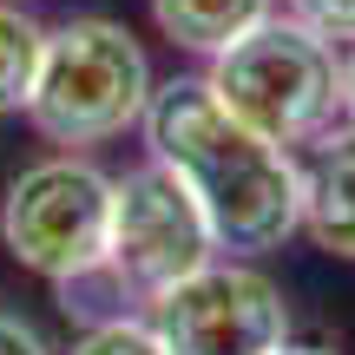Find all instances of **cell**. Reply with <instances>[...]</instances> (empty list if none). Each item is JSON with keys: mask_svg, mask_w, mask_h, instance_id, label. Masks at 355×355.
Masks as SVG:
<instances>
[{"mask_svg": "<svg viewBox=\"0 0 355 355\" xmlns=\"http://www.w3.org/2000/svg\"><path fill=\"white\" fill-rule=\"evenodd\" d=\"M277 355H336V349H309V343H283Z\"/></svg>", "mask_w": 355, "mask_h": 355, "instance_id": "cell-14", "label": "cell"}, {"mask_svg": "<svg viewBox=\"0 0 355 355\" xmlns=\"http://www.w3.org/2000/svg\"><path fill=\"white\" fill-rule=\"evenodd\" d=\"M343 119H349V125H355V53H349V60H343Z\"/></svg>", "mask_w": 355, "mask_h": 355, "instance_id": "cell-13", "label": "cell"}, {"mask_svg": "<svg viewBox=\"0 0 355 355\" xmlns=\"http://www.w3.org/2000/svg\"><path fill=\"white\" fill-rule=\"evenodd\" d=\"M40 46H46V26L20 0H0V119L26 112L33 73H40Z\"/></svg>", "mask_w": 355, "mask_h": 355, "instance_id": "cell-9", "label": "cell"}, {"mask_svg": "<svg viewBox=\"0 0 355 355\" xmlns=\"http://www.w3.org/2000/svg\"><path fill=\"white\" fill-rule=\"evenodd\" d=\"M211 257H217L211 217L198 211L184 178L165 171L158 158H145L139 171L112 178V237H105V263L86 283H105L125 303H158L171 283H184Z\"/></svg>", "mask_w": 355, "mask_h": 355, "instance_id": "cell-5", "label": "cell"}, {"mask_svg": "<svg viewBox=\"0 0 355 355\" xmlns=\"http://www.w3.org/2000/svg\"><path fill=\"white\" fill-rule=\"evenodd\" d=\"M145 7H152V26L178 53L217 60L230 40H243L257 20H270L277 0H145Z\"/></svg>", "mask_w": 355, "mask_h": 355, "instance_id": "cell-8", "label": "cell"}, {"mask_svg": "<svg viewBox=\"0 0 355 355\" xmlns=\"http://www.w3.org/2000/svg\"><path fill=\"white\" fill-rule=\"evenodd\" d=\"M152 329L171 355H277L290 343V303L257 263L211 257L152 303Z\"/></svg>", "mask_w": 355, "mask_h": 355, "instance_id": "cell-6", "label": "cell"}, {"mask_svg": "<svg viewBox=\"0 0 355 355\" xmlns=\"http://www.w3.org/2000/svg\"><path fill=\"white\" fill-rule=\"evenodd\" d=\"M283 13L316 26L322 40H349L355 46V0H283Z\"/></svg>", "mask_w": 355, "mask_h": 355, "instance_id": "cell-11", "label": "cell"}, {"mask_svg": "<svg viewBox=\"0 0 355 355\" xmlns=\"http://www.w3.org/2000/svg\"><path fill=\"white\" fill-rule=\"evenodd\" d=\"M112 237V171L86 152H53L26 165L0 198V243L20 270L46 277L53 290L86 283L105 263Z\"/></svg>", "mask_w": 355, "mask_h": 355, "instance_id": "cell-4", "label": "cell"}, {"mask_svg": "<svg viewBox=\"0 0 355 355\" xmlns=\"http://www.w3.org/2000/svg\"><path fill=\"white\" fill-rule=\"evenodd\" d=\"M303 230L355 263V125L316 139V158L303 165Z\"/></svg>", "mask_w": 355, "mask_h": 355, "instance_id": "cell-7", "label": "cell"}, {"mask_svg": "<svg viewBox=\"0 0 355 355\" xmlns=\"http://www.w3.org/2000/svg\"><path fill=\"white\" fill-rule=\"evenodd\" d=\"M211 92L270 145H316L343 119V60L316 26L270 13L211 60Z\"/></svg>", "mask_w": 355, "mask_h": 355, "instance_id": "cell-3", "label": "cell"}, {"mask_svg": "<svg viewBox=\"0 0 355 355\" xmlns=\"http://www.w3.org/2000/svg\"><path fill=\"white\" fill-rule=\"evenodd\" d=\"M0 355H53V349L40 343V329L26 316H7V309H0Z\"/></svg>", "mask_w": 355, "mask_h": 355, "instance_id": "cell-12", "label": "cell"}, {"mask_svg": "<svg viewBox=\"0 0 355 355\" xmlns=\"http://www.w3.org/2000/svg\"><path fill=\"white\" fill-rule=\"evenodd\" d=\"M66 355H171L165 349V336L152 329V316H99V322H86V336H79Z\"/></svg>", "mask_w": 355, "mask_h": 355, "instance_id": "cell-10", "label": "cell"}, {"mask_svg": "<svg viewBox=\"0 0 355 355\" xmlns=\"http://www.w3.org/2000/svg\"><path fill=\"white\" fill-rule=\"evenodd\" d=\"M152 92L158 79L139 33L105 13H79V20L46 26L26 119L60 152H92V145H112L119 132L145 125Z\"/></svg>", "mask_w": 355, "mask_h": 355, "instance_id": "cell-2", "label": "cell"}, {"mask_svg": "<svg viewBox=\"0 0 355 355\" xmlns=\"http://www.w3.org/2000/svg\"><path fill=\"white\" fill-rule=\"evenodd\" d=\"M145 145L165 171L184 178L198 211L211 217L217 250L263 257L303 230V165L263 132H250L204 73L165 79L145 105Z\"/></svg>", "mask_w": 355, "mask_h": 355, "instance_id": "cell-1", "label": "cell"}]
</instances>
